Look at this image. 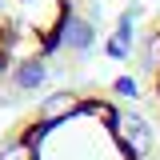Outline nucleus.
Segmentation results:
<instances>
[{
	"label": "nucleus",
	"mask_w": 160,
	"mask_h": 160,
	"mask_svg": "<svg viewBox=\"0 0 160 160\" xmlns=\"http://www.w3.org/2000/svg\"><path fill=\"white\" fill-rule=\"evenodd\" d=\"M140 88H144V100L152 108V132L160 140V16H152V24L144 28L140 36Z\"/></svg>",
	"instance_id": "nucleus-3"
},
{
	"label": "nucleus",
	"mask_w": 160,
	"mask_h": 160,
	"mask_svg": "<svg viewBox=\"0 0 160 160\" xmlns=\"http://www.w3.org/2000/svg\"><path fill=\"white\" fill-rule=\"evenodd\" d=\"M76 0H0V84L36 88L64 44H84Z\"/></svg>",
	"instance_id": "nucleus-2"
},
{
	"label": "nucleus",
	"mask_w": 160,
	"mask_h": 160,
	"mask_svg": "<svg viewBox=\"0 0 160 160\" xmlns=\"http://www.w3.org/2000/svg\"><path fill=\"white\" fill-rule=\"evenodd\" d=\"M132 80L116 88L68 84L32 100L0 132V160H148L152 124L128 112Z\"/></svg>",
	"instance_id": "nucleus-1"
}]
</instances>
